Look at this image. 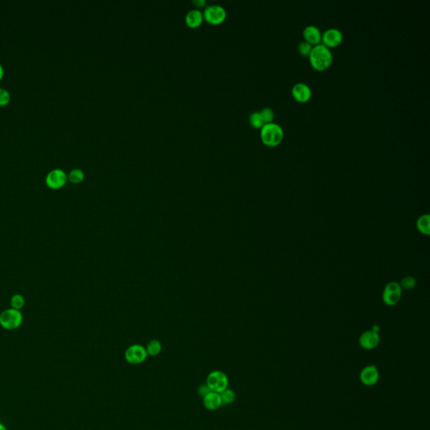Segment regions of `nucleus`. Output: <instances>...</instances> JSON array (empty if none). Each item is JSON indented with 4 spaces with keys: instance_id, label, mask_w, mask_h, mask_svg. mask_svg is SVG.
<instances>
[{
    "instance_id": "4be33fe9",
    "label": "nucleus",
    "mask_w": 430,
    "mask_h": 430,
    "mask_svg": "<svg viewBox=\"0 0 430 430\" xmlns=\"http://www.w3.org/2000/svg\"><path fill=\"white\" fill-rule=\"evenodd\" d=\"M261 113V117L263 119L265 124L273 122L274 118H275V113L272 109L271 108L266 107L262 109L261 111H259Z\"/></svg>"
},
{
    "instance_id": "9d476101",
    "label": "nucleus",
    "mask_w": 430,
    "mask_h": 430,
    "mask_svg": "<svg viewBox=\"0 0 430 430\" xmlns=\"http://www.w3.org/2000/svg\"><path fill=\"white\" fill-rule=\"evenodd\" d=\"M292 95L296 100L305 103L310 99L312 90L310 87L305 82H297L292 88Z\"/></svg>"
},
{
    "instance_id": "ddd939ff",
    "label": "nucleus",
    "mask_w": 430,
    "mask_h": 430,
    "mask_svg": "<svg viewBox=\"0 0 430 430\" xmlns=\"http://www.w3.org/2000/svg\"><path fill=\"white\" fill-rule=\"evenodd\" d=\"M305 41L313 45L320 44L322 41V33L316 25H308L305 27L303 32Z\"/></svg>"
},
{
    "instance_id": "bb28decb",
    "label": "nucleus",
    "mask_w": 430,
    "mask_h": 430,
    "mask_svg": "<svg viewBox=\"0 0 430 430\" xmlns=\"http://www.w3.org/2000/svg\"><path fill=\"white\" fill-rule=\"evenodd\" d=\"M372 331L374 332H376V333H378L379 332V330H380V327L378 326V325H374L373 328H372Z\"/></svg>"
},
{
    "instance_id": "393cba45",
    "label": "nucleus",
    "mask_w": 430,
    "mask_h": 430,
    "mask_svg": "<svg viewBox=\"0 0 430 430\" xmlns=\"http://www.w3.org/2000/svg\"><path fill=\"white\" fill-rule=\"evenodd\" d=\"M10 100V95L5 88H0V105H5Z\"/></svg>"
},
{
    "instance_id": "cd10ccee",
    "label": "nucleus",
    "mask_w": 430,
    "mask_h": 430,
    "mask_svg": "<svg viewBox=\"0 0 430 430\" xmlns=\"http://www.w3.org/2000/svg\"><path fill=\"white\" fill-rule=\"evenodd\" d=\"M3 72H4V71H3V66L0 64V79L3 78Z\"/></svg>"
},
{
    "instance_id": "7ed1b4c3",
    "label": "nucleus",
    "mask_w": 430,
    "mask_h": 430,
    "mask_svg": "<svg viewBox=\"0 0 430 430\" xmlns=\"http://www.w3.org/2000/svg\"><path fill=\"white\" fill-rule=\"evenodd\" d=\"M23 315L19 310L9 308L0 314V325L7 330H14L21 326Z\"/></svg>"
},
{
    "instance_id": "5701e85b",
    "label": "nucleus",
    "mask_w": 430,
    "mask_h": 430,
    "mask_svg": "<svg viewBox=\"0 0 430 430\" xmlns=\"http://www.w3.org/2000/svg\"><path fill=\"white\" fill-rule=\"evenodd\" d=\"M399 285L401 287V288L405 289V290H411L416 285V280L414 276H408L402 278L401 283H399Z\"/></svg>"
},
{
    "instance_id": "c85d7f7f",
    "label": "nucleus",
    "mask_w": 430,
    "mask_h": 430,
    "mask_svg": "<svg viewBox=\"0 0 430 430\" xmlns=\"http://www.w3.org/2000/svg\"><path fill=\"white\" fill-rule=\"evenodd\" d=\"M0 430H7V428L5 427V426H4V425H3V424H1V423H0Z\"/></svg>"
},
{
    "instance_id": "6e6552de",
    "label": "nucleus",
    "mask_w": 430,
    "mask_h": 430,
    "mask_svg": "<svg viewBox=\"0 0 430 430\" xmlns=\"http://www.w3.org/2000/svg\"><path fill=\"white\" fill-rule=\"evenodd\" d=\"M147 355L146 350L143 346L134 345L126 350L125 356L129 364L138 365L144 362Z\"/></svg>"
},
{
    "instance_id": "6ab92c4d",
    "label": "nucleus",
    "mask_w": 430,
    "mask_h": 430,
    "mask_svg": "<svg viewBox=\"0 0 430 430\" xmlns=\"http://www.w3.org/2000/svg\"><path fill=\"white\" fill-rule=\"evenodd\" d=\"M160 351H161V344L160 341H158L157 339H153V340H151V342H149L147 348H146L147 355L155 356V355L160 354Z\"/></svg>"
},
{
    "instance_id": "9b49d317",
    "label": "nucleus",
    "mask_w": 430,
    "mask_h": 430,
    "mask_svg": "<svg viewBox=\"0 0 430 430\" xmlns=\"http://www.w3.org/2000/svg\"><path fill=\"white\" fill-rule=\"evenodd\" d=\"M359 342L365 350H372L379 345L380 336L372 330H368L361 334Z\"/></svg>"
},
{
    "instance_id": "f03ea898",
    "label": "nucleus",
    "mask_w": 430,
    "mask_h": 430,
    "mask_svg": "<svg viewBox=\"0 0 430 430\" xmlns=\"http://www.w3.org/2000/svg\"><path fill=\"white\" fill-rule=\"evenodd\" d=\"M283 127L275 122L265 124L261 128V138L264 144L275 146L283 142Z\"/></svg>"
},
{
    "instance_id": "2eb2a0df",
    "label": "nucleus",
    "mask_w": 430,
    "mask_h": 430,
    "mask_svg": "<svg viewBox=\"0 0 430 430\" xmlns=\"http://www.w3.org/2000/svg\"><path fill=\"white\" fill-rule=\"evenodd\" d=\"M204 19V15L203 13L198 10H191L189 11L187 16H186L185 20L187 25L191 27V28H196L201 25Z\"/></svg>"
},
{
    "instance_id": "b1692460",
    "label": "nucleus",
    "mask_w": 430,
    "mask_h": 430,
    "mask_svg": "<svg viewBox=\"0 0 430 430\" xmlns=\"http://www.w3.org/2000/svg\"><path fill=\"white\" fill-rule=\"evenodd\" d=\"M313 49V46L306 41H301L299 45V53L303 57H308L311 50Z\"/></svg>"
},
{
    "instance_id": "1a4fd4ad",
    "label": "nucleus",
    "mask_w": 430,
    "mask_h": 430,
    "mask_svg": "<svg viewBox=\"0 0 430 430\" xmlns=\"http://www.w3.org/2000/svg\"><path fill=\"white\" fill-rule=\"evenodd\" d=\"M343 41L342 32L337 28L327 29L322 34V44L327 48H336Z\"/></svg>"
},
{
    "instance_id": "dca6fc26",
    "label": "nucleus",
    "mask_w": 430,
    "mask_h": 430,
    "mask_svg": "<svg viewBox=\"0 0 430 430\" xmlns=\"http://www.w3.org/2000/svg\"><path fill=\"white\" fill-rule=\"evenodd\" d=\"M417 229L424 236H430V217L429 214H424L417 220Z\"/></svg>"
},
{
    "instance_id": "f257e3e1",
    "label": "nucleus",
    "mask_w": 430,
    "mask_h": 430,
    "mask_svg": "<svg viewBox=\"0 0 430 430\" xmlns=\"http://www.w3.org/2000/svg\"><path fill=\"white\" fill-rule=\"evenodd\" d=\"M308 57L311 65L318 71L328 69L333 62V55L330 48L322 43L313 47Z\"/></svg>"
},
{
    "instance_id": "423d86ee",
    "label": "nucleus",
    "mask_w": 430,
    "mask_h": 430,
    "mask_svg": "<svg viewBox=\"0 0 430 430\" xmlns=\"http://www.w3.org/2000/svg\"><path fill=\"white\" fill-rule=\"evenodd\" d=\"M402 288L399 283L392 282L386 285L382 294L383 302L387 306H394L401 299Z\"/></svg>"
},
{
    "instance_id": "39448f33",
    "label": "nucleus",
    "mask_w": 430,
    "mask_h": 430,
    "mask_svg": "<svg viewBox=\"0 0 430 430\" xmlns=\"http://www.w3.org/2000/svg\"><path fill=\"white\" fill-rule=\"evenodd\" d=\"M204 18L207 22L218 25L223 22L226 18V10L223 7L218 4L207 5L204 11Z\"/></svg>"
},
{
    "instance_id": "0eeeda50",
    "label": "nucleus",
    "mask_w": 430,
    "mask_h": 430,
    "mask_svg": "<svg viewBox=\"0 0 430 430\" xmlns=\"http://www.w3.org/2000/svg\"><path fill=\"white\" fill-rule=\"evenodd\" d=\"M66 181H67V175L60 168L51 170L46 177V183L51 189H59L63 188V186L66 185Z\"/></svg>"
},
{
    "instance_id": "a211bd4d",
    "label": "nucleus",
    "mask_w": 430,
    "mask_h": 430,
    "mask_svg": "<svg viewBox=\"0 0 430 430\" xmlns=\"http://www.w3.org/2000/svg\"><path fill=\"white\" fill-rule=\"evenodd\" d=\"M249 122L254 128H257V129H259V128L261 129V127L265 125L260 112H253V113H251L250 114V116H249Z\"/></svg>"
},
{
    "instance_id": "aec40b11",
    "label": "nucleus",
    "mask_w": 430,
    "mask_h": 430,
    "mask_svg": "<svg viewBox=\"0 0 430 430\" xmlns=\"http://www.w3.org/2000/svg\"><path fill=\"white\" fill-rule=\"evenodd\" d=\"M25 304V298L20 294H16L13 296L10 300V305L11 308L16 310H20L21 308H24Z\"/></svg>"
},
{
    "instance_id": "a878e982",
    "label": "nucleus",
    "mask_w": 430,
    "mask_h": 430,
    "mask_svg": "<svg viewBox=\"0 0 430 430\" xmlns=\"http://www.w3.org/2000/svg\"><path fill=\"white\" fill-rule=\"evenodd\" d=\"M211 392H212V391L209 389V387H208L207 385H203V386H200L199 389H198V393H199V394H200L202 397H204V396L207 395V394L211 393Z\"/></svg>"
},
{
    "instance_id": "20e7f679",
    "label": "nucleus",
    "mask_w": 430,
    "mask_h": 430,
    "mask_svg": "<svg viewBox=\"0 0 430 430\" xmlns=\"http://www.w3.org/2000/svg\"><path fill=\"white\" fill-rule=\"evenodd\" d=\"M228 383V377L223 371L214 370L207 376V386L214 393H221L226 390Z\"/></svg>"
},
{
    "instance_id": "4468645a",
    "label": "nucleus",
    "mask_w": 430,
    "mask_h": 430,
    "mask_svg": "<svg viewBox=\"0 0 430 430\" xmlns=\"http://www.w3.org/2000/svg\"><path fill=\"white\" fill-rule=\"evenodd\" d=\"M204 405L208 410H216L222 405L220 393L211 392L204 397Z\"/></svg>"
},
{
    "instance_id": "f8f14e48",
    "label": "nucleus",
    "mask_w": 430,
    "mask_h": 430,
    "mask_svg": "<svg viewBox=\"0 0 430 430\" xmlns=\"http://www.w3.org/2000/svg\"><path fill=\"white\" fill-rule=\"evenodd\" d=\"M360 377L366 386H373L378 382L379 372L375 366H369L362 370Z\"/></svg>"
},
{
    "instance_id": "f3484780",
    "label": "nucleus",
    "mask_w": 430,
    "mask_h": 430,
    "mask_svg": "<svg viewBox=\"0 0 430 430\" xmlns=\"http://www.w3.org/2000/svg\"><path fill=\"white\" fill-rule=\"evenodd\" d=\"M67 178L72 183L79 184V183H81L84 179V173H83L82 170L76 168V169L72 170L70 172Z\"/></svg>"
},
{
    "instance_id": "412c9836",
    "label": "nucleus",
    "mask_w": 430,
    "mask_h": 430,
    "mask_svg": "<svg viewBox=\"0 0 430 430\" xmlns=\"http://www.w3.org/2000/svg\"><path fill=\"white\" fill-rule=\"evenodd\" d=\"M222 404H230L232 403L235 399H236V394L233 392L232 390L228 389L224 390L223 392L220 393Z\"/></svg>"
}]
</instances>
